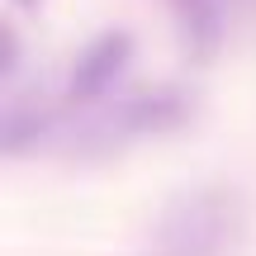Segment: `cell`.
<instances>
[{
    "instance_id": "obj_1",
    "label": "cell",
    "mask_w": 256,
    "mask_h": 256,
    "mask_svg": "<svg viewBox=\"0 0 256 256\" xmlns=\"http://www.w3.org/2000/svg\"><path fill=\"white\" fill-rule=\"evenodd\" d=\"M238 228L242 204L228 185H190L156 214L142 256H223Z\"/></svg>"
},
{
    "instance_id": "obj_2",
    "label": "cell",
    "mask_w": 256,
    "mask_h": 256,
    "mask_svg": "<svg viewBox=\"0 0 256 256\" xmlns=\"http://www.w3.org/2000/svg\"><path fill=\"white\" fill-rule=\"evenodd\" d=\"M190 114V95L180 86H142V90L124 95L110 114H104L100 128L119 138H138V133H162V128H176Z\"/></svg>"
},
{
    "instance_id": "obj_3",
    "label": "cell",
    "mask_w": 256,
    "mask_h": 256,
    "mask_svg": "<svg viewBox=\"0 0 256 256\" xmlns=\"http://www.w3.org/2000/svg\"><path fill=\"white\" fill-rule=\"evenodd\" d=\"M128 57H133V38H128L124 28H104L100 38H90V43L76 52L72 76H66V90H72L76 100L104 95L114 86V76L128 66Z\"/></svg>"
},
{
    "instance_id": "obj_4",
    "label": "cell",
    "mask_w": 256,
    "mask_h": 256,
    "mask_svg": "<svg viewBox=\"0 0 256 256\" xmlns=\"http://www.w3.org/2000/svg\"><path fill=\"white\" fill-rule=\"evenodd\" d=\"M48 128H52V114H48L43 104L10 100L5 114H0V147H5V152H28V147H38L48 138Z\"/></svg>"
},
{
    "instance_id": "obj_5",
    "label": "cell",
    "mask_w": 256,
    "mask_h": 256,
    "mask_svg": "<svg viewBox=\"0 0 256 256\" xmlns=\"http://www.w3.org/2000/svg\"><path fill=\"white\" fill-rule=\"evenodd\" d=\"M176 19H180V34L190 38V48L209 52L223 38V19H228V0H171Z\"/></svg>"
}]
</instances>
